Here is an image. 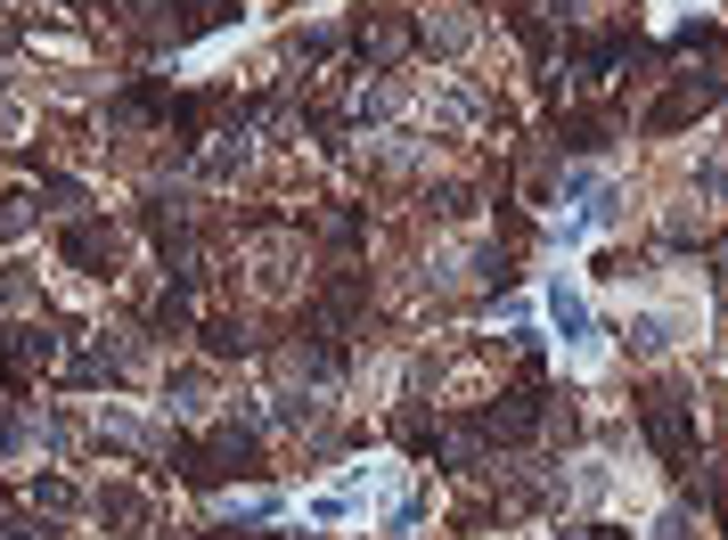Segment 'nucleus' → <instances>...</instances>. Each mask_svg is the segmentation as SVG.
<instances>
[{"label":"nucleus","mask_w":728,"mask_h":540,"mask_svg":"<svg viewBox=\"0 0 728 540\" xmlns=\"http://www.w3.org/2000/svg\"><path fill=\"white\" fill-rule=\"evenodd\" d=\"M164 459H173V475L189 491H221V484H262L270 459H262V434L254 426H238V418H221L214 434H173L164 443Z\"/></svg>","instance_id":"f257e3e1"},{"label":"nucleus","mask_w":728,"mask_h":540,"mask_svg":"<svg viewBox=\"0 0 728 540\" xmlns=\"http://www.w3.org/2000/svg\"><path fill=\"white\" fill-rule=\"evenodd\" d=\"M638 434H647V450L679 475V484L704 467V418H696V393L679 385V377L638 385Z\"/></svg>","instance_id":"f03ea898"},{"label":"nucleus","mask_w":728,"mask_h":540,"mask_svg":"<svg viewBox=\"0 0 728 540\" xmlns=\"http://www.w3.org/2000/svg\"><path fill=\"white\" fill-rule=\"evenodd\" d=\"M720 98H728V66H720V58H713V66H679L672 82H663V98L638 115V132H647V139H672V132H688V123H704Z\"/></svg>","instance_id":"7ed1b4c3"},{"label":"nucleus","mask_w":728,"mask_h":540,"mask_svg":"<svg viewBox=\"0 0 728 540\" xmlns=\"http://www.w3.org/2000/svg\"><path fill=\"white\" fill-rule=\"evenodd\" d=\"M344 50L361 58L368 74H393L409 50H426V25H418V9H352L344 17Z\"/></svg>","instance_id":"20e7f679"},{"label":"nucleus","mask_w":728,"mask_h":540,"mask_svg":"<svg viewBox=\"0 0 728 540\" xmlns=\"http://www.w3.org/2000/svg\"><path fill=\"white\" fill-rule=\"evenodd\" d=\"M475 426H483V443H491V450H516V443H532V434L549 426V393H540V377H516V385L483 393Z\"/></svg>","instance_id":"39448f33"},{"label":"nucleus","mask_w":728,"mask_h":540,"mask_svg":"<svg viewBox=\"0 0 728 540\" xmlns=\"http://www.w3.org/2000/svg\"><path fill=\"white\" fill-rule=\"evenodd\" d=\"M58 255H66L74 270H91V279H115V262H123V230L107 214H74L66 230H58Z\"/></svg>","instance_id":"423d86ee"},{"label":"nucleus","mask_w":728,"mask_h":540,"mask_svg":"<svg viewBox=\"0 0 728 540\" xmlns=\"http://www.w3.org/2000/svg\"><path fill=\"white\" fill-rule=\"evenodd\" d=\"M58 344H66V336H50L41 320H17V328H0V368H9V385L25 393V385L41 377V368L58 361Z\"/></svg>","instance_id":"0eeeda50"},{"label":"nucleus","mask_w":728,"mask_h":540,"mask_svg":"<svg viewBox=\"0 0 728 540\" xmlns=\"http://www.w3.org/2000/svg\"><path fill=\"white\" fill-rule=\"evenodd\" d=\"M622 139L614 107H557V156H606Z\"/></svg>","instance_id":"6e6552de"},{"label":"nucleus","mask_w":728,"mask_h":540,"mask_svg":"<svg viewBox=\"0 0 728 540\" xmlns=\"http://www.w3.org/2000/svg\"><path fill=\"white\" fill-rule=\"evenodd\" d=\"M91 516H98L107 532H123V540H148V532H156V500H148L139 484H98V491H91Z\"/></svg>","instance_id":"1a4fd4ad"},{"label":"nucleus","mask_w":728,"mask_h":540,"mask_svg":"<svg viewBox=\"0 0 728 540\" xmlns=\"http://www.w3.org/2000/svg\"><path fill=\"white\" fill-rule=\"evenodd\" d=\"M197 344H205V361H254V352H262V328L246 320V311H205V320H197Z\"/></svg>","instance_id":"9d476101"},{"label":"nucleus","mask_w":728,"mask_h":540,"mask_svg":"<svg viewBox=\"0 0 728 540\" xmlns=\"http://www.w3.org/2000/svg\"><path fill=\"white\" fill-rule=\"evenodd\" d=\"M197 279H164L156 303H148V336H197Z\"/></svg>","instance_id":"9b49d317"},{"label":"nucleus","mask_w":728,"mask_h":540,"mask_svg":"<svg viewBox=\"0 0 728 540\" xmlns=\"http://www.w3.org/2000/svg\"><path fill=\"white\" fill-rule=\"evenodd\" d=\"M336 50H344V25H311V33H287V58H295V66H327Z\"/></svg>","instance_id":"f8f14e48"},{"label":"nucleus","mask_w":728,"mask_h":540,"mask_svg":"<svg viewBox=\"0 0 728 540\" xmlns=\"http://www.w3.org/2000/svg\"><path fill=\"white\" fill-rule=\"evenodd\" d=\"M418 25H426V50H450V58H459V50H467V41H475V17H467V9H443V17H418Z\"/></svg>","instance_id":"ddd939ff"},{"label":"nucleus","mask_w":728,"mask_h":540,"mask_svg":"<svg viewBox=\"0 0 728 540\" xmlns=\"http://www.w3.org/2000/svg\"><path fill=\"white\" fill-rule=\"evenodd\" d=\"M720 50H728V33H720V25H696V17L672 33V58H704V66H713Z\"/></svg>","instance_id":"4468645a"},{"label":"nucleus","mask_w":728,"mask_h":540,"mask_svg":"<svg viewBox=\"0 0 728 540\" xmlns=\"http://www.w3.org/2000/svg\"><path fill=\"white\" fill-rule=\"evenodd\" d=\"M393 107H402V91H393V82H368V91H352V123H385Z\"/></svg>","instance_id":"2eb2a0df"},{"label":"nucleus","mask_w":728,"mask_h":540,"mask_svg":"<svg viewBox=\"0 0 728 540\" xmlns=\"http://www.w3.org/2000/svg\"><path fill=\"white\" fill-rule=\"evenodd\" d=\"M549 311H557V328H565V336H590V303H581L573 287H557V295H549Z\"/></svg>","instance_id":"dca6fc26"},{"label":"nucleus","mask_w":728,"mask_h":540,"mask_svg":"<svg viewBox=\"0 0 728 540\" xmlns=\"http://www.w3.org/2000/svg\"><path fill=\"white\" fill-rule=\"evenodd\" d=\"M33 508L66 516V508H74V484H66V475H33Z\"/></svg>","instance_id":"f3484780"},{"label":"nucleus","mask_w":728,"mask_h":540,"mask_svg":"<svg viewBox=\"0 0 728 540\" xmlns=\"http://www.w3.org/2000/svg\"><path fill=\"white\" fill-rule=\"evenodd\" d=\"M672 344V320H631V352H663Z\"/></svg>","instance_id":"a211bd4d"},{"label":"nucleus","mask_w":728,"mask_h":540,"mask_svg":"<svg viewBox=\"0 0 728 540\" xmlns=\"http://www.w3.org/2000/svg\"><path fill=\"white\" fill-rule=\"evenodd\" d=\"M0 540H58L41 516H0Z\"/></svg>","instance_id":"6ab92c4d"},{"label":"nucleus","mask_w":728,"mask_h":540,"mask_svg":"<svg viewBox=\"0 0 728 540\" xmlns=\"http://www.w3.org/2000/svg\"><path fill=\"white\" fill-rule=\"evenodd\" d=\"M655 540H696V516H688V508H672V516L655 525Z\"/></svg>","instance_id":"aec40b11"},{"label":"nucleus","mask_w":728,"mask_h":540,"mask_svg":"<svg viewBox=\"0 0 728 540\" xmlns=\"http://www.w3.org/2000/svg\"><path fill=\"white\" fill-rule=\"evenodd\" d=\"M557 540H631V532H622V525H565Z\"/></svg>","instance_id":"412c9836"},{"label":"nucleus","mask_w":728,"mask_h":540,"mask_svg":"<svg viewBox=\"0 0 728 540\" xmlns=\"http://www.w3.org/2000/svg\"><path fill=\"white\" fill-rule=\"evenodd\" d=\"M713 525H720V540H728V475H713Z\"/></svg>","instance_id":"4be33fe9"},{"label":"nucleus","mask_w":728,"mask_h":540,"mask_svg":"<svg viewBox=\"0 0 728 540\" xmlns=\"http://www.w3.org/2000/svg\"><path fill=\"white\" fill-rule=\"evenodd\" d=\"M713 287H720V303H728V238L713 246Z\"/></svg>","instance_id":"5701e85b"}]
</instances>
